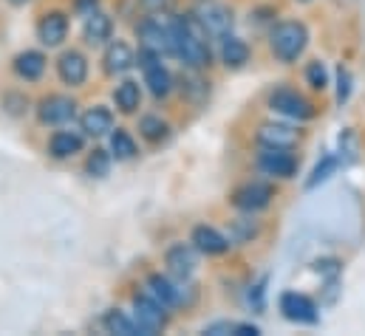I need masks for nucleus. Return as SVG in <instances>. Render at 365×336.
Segmentation results:
<instances>
[{
    "label": "nucleus",
    "instance_id": "nucleus-36",
    "mask_svg": "<svg viewBox=\"0 0 365 336\" xmlns=\"http://www.w3.org/2000/svg\"><path fill=\"white\" fill-rule=\"evenodd\" d=\"M264 297H267V277H261L252 288H250V305L255 311H264Z\"/></svg>",
    "mask_w": 365,
    "mask_h": 336
},
{
    "label": "nucleus",
    "instance_id": "nucleus-12",
    "mask_svg": "<svg viewBox=\"0 0 365 336\" xmlns=\"http://www.w3.org/2000/svg\"><path fill=\"white\" fill-rule=\"evenodd\" d=\"M57 77L68 88H80L88 80V57L77 48H68L57 57Z\"/></svg>",
    "mask_w": 365,
    "mask_h": 336
},
{
    "label": "nucleus",
    "instance_id": "nucleus-23",
    "mask_svg": "<svg viewBox=\"0 0 365 336\" xmlns=\"http://www.w3.org/2000/svg\"><path fill=\"white\" fill-rule=\"evenodd\" d=\"M221 63L232 71L244 68L250 63V46L235 34H224L221 37Z\"/></svg>",
    "mask_w": 365,
    "mask_h": 336
},
{
    "label": "nucleus",
    "instance_id": "nucleus-26",
    "mask_svg": "<svg viewBox=\"0 0 365 336\" xmlns=\"http://www.w3.org/2000/svg\"><path fill=\"white\" fill-rule=\"evenodd\" d=\"M105 328H108V334H122V336H136L142 334L139 331V325H136V320L133 317H128L125 311H119V308H110L108 314H105Z\"/></svg>",
    "mask_w": 365,
    "mask_h": 336
},
{
    "label": "nucleus",
    "instance_id": "nucleus-14",
    "mask_svg": "<svg viewBox=\"0 0 365 336\" xmlns=\"http://www.w3.org/2000/svg\"><path fill=\"white\" fill-rule=\"evenodd\" d=\"M198 254L201 252H198L192 243H173V246L165 252V266H168V271H170L173 277L190 280L192 271H195V266H198Z\"/></svg>",
    "mask_w": 365,
    "mask_h": 336
},
{
    "label": "nucleus",
    "instance_id": "nucleus-35",
    "mask_svg": "<svg viewBox=\"0 0 365 336\" xmlns=\"http://www.w3.org/2000/svg\"><path fill=\"white\" fill-rule=\"evenodd\" d=\"M238 325H241V322H230V320H218V322H210V325L204 328V334H210V336H224V334L238 336Z\"/></svg>",
    "mask_w": 365,
    "mask_h": 336
},
{
    "label": "nucleus",
    "instance_id": "nucleus-42",
    "mask_svg": "<svg viewBox=\"0 0 365 336\" xmlns=\"http://www.w3.org/2000/svg\"><path fill=\"white\" fill-rule=\"evenodd\" d=\"M201 3H204V0H201Z\"/></svg>",
    "mask_w": 365,
    "mask_h": 336
},
{
    "label": "nucleus",
    "instance_id": "nucleus-15",
    "mask_svg": "<svg viewBox=\"0 0 365 336\" xmlns=\"http://www.w3.org/2000/svg\"><path fill=\"white\" fill-rule=\"evenodd\" d=\"M195 14H198V20L204 23V28H207L212 37H224V34H230V28H232V11H230L227 6H221V3H215V0H204V3L195 9Z\"/></svg>",
    "mask_w": 365,
    "mask_h": 336
},
{
    "label": "nucleus",
    "instance_id": "nucleus-34",
    "mask_svg": "<svg viewBox=\"0 0 365 336\" xmlns=\"http://www.w3.org/2000/svg\"><path fill=\"white\" fill-rule=\"evenodd\" d=\"M351 96V71L346 65H337V105H346Z\"/></svg>",
    "mask_w": 365,
    "mask_h": 336
},
{
    "label": "nucleus",
    "instance_id": "nucleus-3",
    "mask_svg": "<svg viewBox=\"0 0 365 336\" xmlns=\"http://www.w3.org/2000/svg\"><path fill=\"white\" fill-rule=\"evenodd\" d=\"M139 40L145 48H153L159 51L162 57H176V31H173V17L165 20V17H145L139 26Z\"/></svg>",
    "mask_w": 365,
    "mask_h": 336
},
{
    "label": "nucleus",
    "instance_id": "nucleus-20",
    "mask_svg": "<svg viewBox=\"0 0 365 336\" xmlns=\"http://www.w3.org/2000/svg\"><path fill=\"white\" fill-rule=\"evenodd\" d=\"M80 127H83V133L91 136V139L108 136V133L113 130V113H110V107H105V105L88 107V110L80 116Z\"/></svg>",
    "mask_w": 365,
    "mask_h": 336
},
{
    "label": "nucleus",
    "instance_id": "nucleus-2",
    "mask_svg": "<svg viewBox=\"0 0 365 336\" xmlns=\"http://www.w3.org/2000/svg\"><path fill=\"white\" fill-rule=\"evenodd\" d=\"M309 46V28L303 20H280L269 31V51L277 63L292 65L303 57Z\"/></svg>",
    "mask_w": 365,
    "mask_h": 336
},
{
    "label": "nucleus",
    "instance_id": "nucleus-21",
    "mask_svg": "<svg viewBox=\"0 0 365 336\" xmlns=\"http://www.w3.org/2000/svg\"><path fill=\"white\" fill-rule=\"evenodd\" d=\"M148 294L156 300V303H162L165 308H176V305H182V288H176V283L170 280V277H165V274H150L148 277Z\"/></svg>",
    "mask_w": 365,
    "mask_h": 336
},
{
    "label": "nucleus",
    "instance_id": "nucleus-5",
    "mask_svg": "<svg viewBox=\"0 0 365 336\" xmlns=\"http://www.w3.org/2000/svg\"><path fill=\"white\" fill-rule=\"evenodd\" d=\"M267 102H269L272 113L283 116V119H292V122H309L317 116V107L303 93H297L294 88H274Z\"/></svg>",
    "mask_w": 365,
    "mask_h": 336
},
{
    "label": "nucleus",
    "instance_id": "nucleus-31",
    "mask_svg": "<svg viewBox=\"0 0 365 336\" xmlns=\"http://www.w3.org/2000/svg\"><path fill=\"white\" fill-rule=\"evenodd\" d=\"M86 172L91 178H105L110 172V153L108 150H99V147L91 150L88 159H86Z\"/></svg>",
    "mask_w": 365,
    "mask_h": 336
},
{
    "label": "nucleus",
    "instance_id": "nucleus-18",
    "mask_svg": "<svg viewBox=\"0 0 365 336\" xmlns=\"http://www.w3.org/2000/svg\"><path fill=\"white\" fill-rule=\"evenodd\" d=\"M83 147H86V133L77 130H54L48 139V156L57 162L74 159L77 153H83Z\"/></svg>",
    "mask_w": 365,
    "mask_h": 336
},
{
    "label": "nucleus",
    "instance_id": "nucleus-29",
    "mask_svg": "<svg viewBox=\"0 0 365 336\" xmlns=\"http://www.w3.org/2000/svg\"><path fill=\"white\" fill-rule=\"evenodd\" d=\"M139 130H142V136L148 139V142H162V139H168V133H170V125L162 119V116H156V113H148V116H142L139 119Z\"/></svg>",
    "mask_w": 365,
    "mask_h": 336
},
{
    "label": "nucleus",
    "instance_id": "nucleus-7",
    "mask_svg": "<svg viewBox=\"0 0 365 336\" xmlns=\"http://www.w3.org/2000/svg\"><path fill=\"white\" fill-rule=\"evenodd\" d=\"M277 311L283 314V320H289L294 325H317L320 322L317 303L300 291H283L277 300Z\"/></svg>",
    "mask_w": 365,
    "mask_h": 336
},
{
    "label": "nucleus",
    "instance_id": "nucleus-25",
    "mask_svg": "<svg viewBox=\"0 0 365 336\" xmlns=\"http://www.w3.org/2000/svg\"><path fill=\"white\" fill-rule=\"evenodd\" d=\"M110 153L116 156V162H130V159L139 156V145L125 127H116L110 133Z\"/></svg>",
    "mask_w": 365,
    "mask_h": 336
},
{
    "label": "nucleus",
    "instance_id": "nucleus-40",
    "mask_svg": "<svg viewBox=\"0 0 365 336\" xmlns=\"http://www.w3.org/2000/svg\"><path fill=\"white\" fill-rule=\"evenodd\" d=\"M9 3H11V6H26L29 0H9Z\"/></svg>",
    "mask_w": 365,
    "mask_h": 336
},
{
    "label": "nucleus",
    "instance_id": "nucleus-33",
    "mask_svg": "<svg viewBox=\"0 0 365 336\" xmlns=\"http://www.w3.org/2000/svg\"><path fill=\"white\" fill-rule=\"evenodd\" d=\"M357 156H360V139H357V133L349 127V130H343V136H340V159H343V164H346V162H357Z\"/></svg>",
    "mask_w": 365,
    "mask_h": 336
},
{
    "label": "nucleus",
    "instance_id": "nucleus-19",
    "mask_svg": "<svg viewBox=\"0 0 365 336\" xmlns=\"http://www.w3.org/2000/svg\"><path fill=\"white\" fill-rule=\"evenodd\" d=\"M46 65H48V57H46L43 51H34V48L20 51V54L14 57V63H11L14 74H17L20 80H26V83H37V80H43Z\"/></svg>",
    "mask_w": 365,
    "mask_h": 336
},
{
    "label": "nucleus",
    "instance_id": "nucleus-39",
    "mask_svg": "<svg viewBox=\"0 0 365 336\" xmlns=\"http://www.w3.org/2000/svg\"><path fill=\"white\" fill-rule=\"evenodd\" d=\"M96 3H99V0H77V11L91 14V11H96Z\"/></svg>",
    "mask_w": 365,
    "mask_h": 336
},
{
    "label": "nucleus",
    "instance_id": "nucleus-24",
    "mask_svg": "<svg viewBox=\"0 0 365 336\" xmlns=\"http://www.w3.org/2000/svg\"><path fill=\"white\" fill-rule=\"evenodd\" d=\"M113 102H116V107L122 110V113H136L139 107H142V88L136 80H125V83L116 85V90H113Z\"/></svg>",
    "mask_w": 365,
    "mask_h": 336
},
{
    "label": "nucleus",
    "instance_id": "nucleus-4",
    "mask_svg": "<svg viewBox=\"0 0 365 336\" xmlns=\"http://www.w3.org/2000/svg\"><path fill=\"white\" fill-rule=\"evenodd\" d=\"M136 65L142 68L145 85H148V90H150L156 99H162V96H168V93L173 90V74H170L168 65L162 63V54H159V51L142 46L139 54H136Z\"/></svg>",
    "mask_w": 365,
    "mask_h": 336
},
{
    "label": "nucleus",
    "instance_id": "nucleus-30",
    "mask_svg": "<svg viewBox=\"0 0 365 336\" xmlns=\"http://www.w3.org/2000/svg\"><path fill=\"white\" fill-rule=\"evenodd\" d=\"M306 83L312 90H326L331 80H329V68H326V63L323 60H312L309 65H306Z\"/></svg>",
    "mask_w": 365,
    "mask_h": 336
},
{
    "label": "nucleus",
    "instance_id": "nucleus-9",
    "mask_svg": "<svg viewBox=\"0 0 365 336\" xmlns=\"http://www.w3.org/2000/svg\"><path fill=\"white\" fill-rule=\"evenodd\" d=\"M74 113H77V102H74L71 96H66V93H48V96H43L40 105H37V119H40V125H46V127L66 125V122L74 119Z\"/></svg>",
    "mask_w": 365,
    "mask_h": 336
},
{
    "label": "nucleus",
    "instance_id": "nucleus-10",
    "mask_svg": "<svg viewBox=\"0 0 365 336\" xmlns=\"http://www.w3.org/2000/svg\"><path fill=\"white\" fill-rule=\"evenodd\" d=\"M255 164L267 178H277V181H286V178L297 175V159L292 156V150H283V147H264L258 153Z\"/></svg>",
    "mask_w": 365,
    "mask_h": 336
},
{
    "label": "nucleus",
    "instance_id": "nucleus-41",
    "mask_svg": "<svg viewBox=\"0 0 365 336\" xmlns=\"http://www.w3.org/2000/svg\"><path fill=\"white\" fill-rule=\"evenodd\" d=\"M300 3H309V0H300Z\"/></svg>",
    "mask_w": 365,
    "mask_h": 336
},
{
    "label": "nucleus",
    "instance_id": "nucleus-13",
    "mask_svg": "<svg viewBox=\"0 0 365 336\" xmlns=\"http://www.w3.org/2000/svg\"><path fill=\"white\" fill-rule=\"evenodd\" d=\"M261 147H283V150H294L300 145V130H294L292 125L283 122H264L255 133Z\"/></svg>",
    "mask_w": 365,
    "mask_h": 336
},
{
    "label": "nucleus",
    "instance_id": "nucleus-17",
    "mask_svg": "<svg viewBox=\"0 0 365 336\" xmlns=\"http://www.w3.org/2000/svg\"><path fill=\"white\" fill-rule=\"evenodd\" d=\"M190 243H192L201 254H207V257L227 254L230 252V246H232V241H230L227 235H221L215 226H207V224H201V226H195V229H192Z\"/></svg>",
    "mask_w": 365,
    "mask_h": 336
},
{
    "label": "nucleus",
    "instance_id": "nucleus-22",
    "mask_svg": "<svg viewBox=\"0 0 365 336\" xmlns=\"http://www.w3.org/2000/svg\"><path fill=\"white\" fill-rule=\"evenodd\" d=\"M83 37L88 46H105L113 37V20L105 11H91L86 14V26H83Z\"/></svg>",
    "mask_w": 365,
    "mask_h": 336
},
{
    "label": "nucleus",
    "instance_id": "nucleus-6",
    "mask_svg": "<svg viewBox=\"0 0 365 336\" xmlns=\"http://www.w3.org/2000/svg\"><path fill=\"white\" fill-rule=\"evenodd\" d=\"M274 195H277V189H274V184H269V181H247V184H241L232 192L230 201H232V206L238 212L255 215V212H264V209L272 206Z\"/></svg>",
    "mask_w": 365,
    "mask_h": 336
},
{
    "label": "nucleus",
    "instance_id": "nucleus-11",
    "mask_svg": "<svg viewBox=\"0 0 365 336\" xmlns=\"http://www.w3.org/2000/svg\"><path fill=\"white\" fill-rule=\"evenodd\" d=\"M37 40L46 46V48H57L68 40V14L60 11V9H51L46 11L40 20H37Z\"/></svg>",
    "mask_w": 365,
    "mask_h": 336
},
{
    "label": "nucleus",
    "instance_id": "nucleus-32",
    "mask_svg": "<svg viewBox=\"0 0 365 336\" xmlns=\"http://www.w3.org/2000/svg\"><path fill=\"white\" fill-rule=\"evenodd\" d=\"M182 90H184V96L190 99V102H201L207 93H210V88H207V83L198 77V71H192L190 68V74L184 77V85H182Z\"/></svg>",
    "mask_w": 365,
    "mask_h": 336
},
{
    "label": "nucleus",
    "instance_id": "nucleus-27",
    "mask_svg": "<svg viewBox=\"0 0 365 336\" xmlns=\"http://www.w3.org/2000/svg\"><path fill=\"white\" fill-rule=\"evenodd\" d=\"M340 164H343V159L340 156H334V153H329V156H323L317 164H314V169H312V175L306 178V189H314L317 184H323V181H329L337 169H340Z\"/></svg>",
    "mask_w": 365,
    "mask_h": 336
},
{
    "label": "nucleus",
    "instance_id": "nucleus-1",
    "mask_svg": "<svg viewBox=\"0 0 365 336\" xmlns=\"http://www.w3.org/2000/svg\"><path fill=\"white\" fill-rule=\"evenodd\" d=\"M173 31H176V57L187 68L204 71L212 65V48H210V31L198 20L195 11L173 17Z\"/></svg>",
    "mask_w": 365,
    "mask_h": 336
},
{
    "label": "nucleus",
    "instance_id": "nucleus-38",
    "mask_svg": "<svg viewBox=\"0 0 365 336\" xmlns=\"http://www.w3.org/2000/svg\"><path fill=\"white\" fill-rule=\"evenodd\" d=\"M314 268H317L320 274H329V277H337V274H340V263H337V260H317Z\"/></svg>",
    "mask_w": 365,
    "mask_h": 336
},
{
    "label": "nucleus",
    "instance_id": "nucleus-37",
    "mask_svg": "<svg viewBox=\"0 0 365 336\" xmlns=\"http://www.w3.org/2000/svg\"><path fill=\"white\" fill-rule=\"evenodd\" d=\"M173 3H176V0H139V6H142L148 14H162V11H168Z\"/></svg>",
    "mask_w": 365,
    "mask_h": 336
},
{
    "label": "nucleus",
    "instance_id": "nucleus-8",
    "mask_svg": "<svg viewBox=\"0 0 365 336\" xmlns=\"http://www.w3.org/2000/svg\"><path fill=\"white\" fill-rule=\"evenodd\" d=\"M133 320L142 334H159L168 328V308L156 303L150 294H136L133 297Z\"/></svg>",
    "mask_w": 365,
    "mask_h": 336
},
{
    "label": "nucleus",
    "instance_id": "nucleus-16",
    "mask_svg": "<svg viewBox=\"0 0 365 336\" xmlns=\"http://www.w3.org/2000/svg\"><path fill=\"white\" fill-rule=\"evenodd\" d=\"M133 65H136V51H133L125 40L108 43V48H105V54H102V68H105V74L119 77V74H128Z\"/></svg>",
    "mask_w": 365,
    "mask_h": 336
},
{
    "label": "nucleus",
    "instance_id": "nucleus-28",
    "mask_svg": "<svg viewBox=\"0 0 365 336\" xmlns=\"http://www.w3.org/2000/svg\"><path fill=\"white\" fill-rule=\"evenodd\" d=\"M258 235H261V224L252 215L232 221V229H230V241L232 243H252Z\"/></svg>",
    "mask_w": 365,
    "mask_h": 336
}]
</instances>
